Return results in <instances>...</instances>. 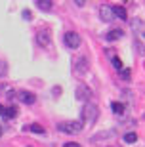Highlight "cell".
Returning a JSON list of instances; mask_svg holds the SVG:
<instances>
[{"label":"cell","mask_w":145,"mask_h":147,"mask_svg":"<svg viewBox=\"0 0 145 147\" xmlns=\"http://www.w3.org/2000/svg\"><path fill=\"white\" fill-rule=\"evenodd\" d=\"M82 128H84L82 122H59L57 124V130L65 132V134H78Z\"/></svg>","instance_id":"3957f363"},{"label":"cell","mask_w":145,"mask_h":147,"mask_svg":"<svg viewBox=\"0 0 145 147\" xmlns=\"http://www.w3.org/2000/svg\"><path fill=\"white\" fill-rule=\"evenodd\" d=\"M99 17H101V21L109 23V21H113L115 19V13H113V6H101L99 8Z\"/></svg>","instance_id":"52a82bcc"},{"label":"cell","mask_w":145,"mask_h":147,"mask_svg":"<svg viewBox=\"0 0 145 147\" xmlns=\"http://www.w3.org/2000/svg\"><path fill=\"white\" fill-rule=\"evenodd\" d=\"M0 136H2V128H0Z\"/></svg>","instance_id":"603a6c76"},{"label":"cell","mask_w":145,"mask_h":147,"mask_svg":"<svg viewBox=\"0 0 145 147\" xmlns=\"http://www.w3.org/2000/svg\"><path fill=\"white\" fill-rule=\"evenodd\" d=\"M130 75H132L130 69H122V71H120V78H122V80H130Z\"/></svg>","instance_id":"ac0fdd59"},{"label":"cell","mask_w":145,"mask_h":147,"mask_svg":"<svg viewBox=\"0 0 145 147\" xmlns=\"http://www.w3.org/2000/svg\"><path fill=\"white\" fill-rule=\"evenodd\" d=\"M111 111H113L115 115H122L124 113V105L120 103V101H113V103H111Z\"/></svg>","instance_id":"5bb4252c"},{"label":"cell","mask_w":145,"mask_h":147,"mask_svg":"<svg viewBox=\"0 0 145 147\" xmlns=\"http://www.w3.org/2000/svg\"><path fill=\"white\" fill-rule=\"evenodd\" d=\"M122 31L120 29H113V31H109L107 34H105V40L107 42H115V40H118V38H122Z\"/></svg>","instance_id":"9c48e42d"},{"label":"cell","mask_w":145,"mask_h":147,"mask_svg":"<svg viewBox=\"0 0 145 147\" xmlns=\"http://www.w3.org/2000/svg\"><path fill=\"white\" fill-rule=\"evenodd\" d=\"M23 130H29V132H34V134H46V128L44 126H40V124H31V126H25Z\"/></svg>","instance_id":"8fae6325"},{"label":"cell","mask_w":145,"mask_h":147,"mask_svg":"<svg viewBox=\"0 0 145 147\" xmlns=\"http://www.w3.org/2000/svg\"><path fill=\"white\" fill-rule=\"evenodd\" d=\"M122 140L126 143H136V142H138V134H136V132H128V134H124Z\"/></svg>","instance_id":"9a60e30c"},{"label":"cell","mask_w":145,"mask_h":147,"mask_svg":"<svg viewBox=\"0 0 145 147\" xmlns=\"http://www.w3.org/2000/svg\"><path fill=\"white\" fill-rule=\"evenodd\" d=\"M113 13H115V17L122 19V21H126V19H128V16H126V10H124V6H113Z\"/></svg>","instance_id":"30bf717a"},{"label":"cell","mask_w":145,"mask_h":147,"mask_svg":"<svg viewBox=\"0 0 145 147\" xmlns=\"http://www.w3.org/2000/svg\"><path fill=\"white\" fill-rule=\"evenodd\" d=\"M97 117H99V109H97L94 103H84V107H82V111H80V119H82V124H88V126H92L94 122L97 120Z\"/></svg>","instance_id":"6da1fadb"},{"label":"cell","mask_w":145,"mask_h":147,"mask_svg":"<svg viewBox=\"0 0 145 147\" xmlns=\"http://www.w3.org/2000/svg\"><path fill=\"white\" fill-rule=\"evenodd\" d=\"M6 71H8V65H6V61H0V76H6Z\"/></svg>","instance_id":"d6986e66"},{"label":"cell","mask_w":145,"mask_h":147,"mask_svg":"<svg viewBox=\"0 0 145 147\" xmlns=\"http://www.w3.org/2000/svg\"><path fill=\"white\" fill-rule=\"evenodd\" d=\"M63 147H82V145H80V143H76V142H67Z\"/></svg>","instance_id":"44dd1931"},{"label":"cell","mask_w":145,"mask_h":147,"mask_svg":"<svg viewBox=\"0 0 145 147\" xmlns=\"http://www.w3.org/2000/svg\"><path fill=\"white\" fill-rule=\"evenodd\" d=\"M76 99L86 101V103H88V99H92V92L86 84H78V88H76Z\"/></svg>","instance_id":"5b68a950"},{"label":"cell","mask_w":145,"mask_h":147,"mask_svg":"<svg viewBox=\"0 0 145 147\" xmlns=\"http://www.w3.org/2000/svg\"><path fill=\"white\" fill-rule=\"evenodd\" d=\"M4 111H6V107H4V105H0V115H4Z\"/></svg>","instance_id":"7402d4cb"},{"label":"cell","mask_w":145,"mask_h":147,"mask_svg":"<svg viewBox=\"0 0 145 147\" xmlns=\"http://www.w3.org/2000/svg\"><path fill=\"white\" fill-rule=\"evenodd\" d=\"M88 69H90V63H88L86 57H78V59L75 61V73H76L78 76H82L84 73L88 71Z\"/></svg>","instance_id":"8992f818"},{"label":"cell","mask_w":145,"mask_h":147,"mask_svg":"<svg viewBox=\"0 0 145 147\" xmlns=\"http://www.w3.org/2000/svg\"><path fill=\"white\" fill-rule=\"evenodd\" d=\"M109 136H115V132H113V130H109V132H101V134H97V136L92 138V143H97L99 140H109Z\"/></svg>","instance_id":"7c38bea8"},{"label":"cell","mask_w":145,"mask_h":147,"mask_svg":"<svg viewBox=\"0 0 145 147\" xmlns=\"http://www.w3.org/2000/svg\"><path fill=\"white\" fill-rule=\"evenodd\" d=\"M16 115H17V109L13 107V105H11V107H6V111H4V117H6V119H13Z\"/></svg>","instance_id":"2e32d148"},{"label":"cell","mask_w":145,"mask_h":147,"mask_svg":"<svg viewBox=\"0 0 145 147\" xmlns=\"http://www.w3.org/2000/svg\"><path fill=\"white\" fill-rule=\"evenodd\" d=\"M111 63H113V67L117 69V71H122V61H120V57H111Z\"/></svg>","instance_id":"e0dca14e"},{"label":"cell","mask_w":145,"mask_h":147,"mask_svg":"<svg viewBox=\"0 0 145 147\" xmlns=\"http://www.w3.org/2000/svg\"><path fill=\"white\" fill-rule=\"evenodd\" d=\"M19 99H21L23 103H27V105H32L34 101H36V96L31 92H19Z\"/></svg>","instance_id":"ba28073f"},{"label":"cell","mask_w":145,"mask_h":147,"mask_svg":"<svg viewBox=\"0 0 145 147\" xmlns=\"http://www.w3.org/2000/svg\"><path fill=\"white\" fill-rule=\"evenodd\" d=\"M63 40H65V46H67V48H71V50L80 48V44H82L80 34H78V33H75V31H69V33H65Z\"/></svg>","instance_id":"7a4b0ae2"},{"label":"cell","mask_w":145,"mask_h":147,"mask_svg":"<svg viewBox=\"0 0 145 147\" xmlns=\"http://www.w3.org/2000/svg\"><path fill=\"white\" fill-rule=\"evenodd\" d=\"M23 19H27V21H31L32 19V13L29 10H23Z\"/></svg>","instance_id":"ffe728a7"},{"label":"cell","mask_w":145,"mask_h":147,"mask_svg":"<svg viewBox=\"0 0 145 147\" xmlns=\"http://www.w3.org/2000/svg\"><path fill=\"white\" fill-rule=\"evenodd\" d=\"M52 0H36V8H40V10H44V11H48V10H52Z\"/></svg>","instance_id":"4fadbf2b"},{"label":"cell","mask_w":145,"mask_h":147,"mask_svg":"<svg viewBox=\"0 0 145 147\" xmlns=\"http://www.w3.org/2000/svg\"><path fill=\"white\" fill-rule=\"evenodd\" d=\"M36 42H38V46H44V48H50V46H52V34H50L48 29H42V31H38V34H36Z\"/></svg>","instance_id":"277c9868"}]
</instances>
